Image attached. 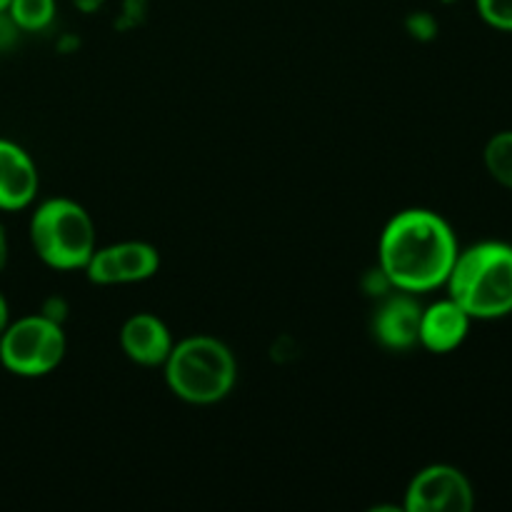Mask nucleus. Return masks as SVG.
Returning <instances> with one entry per match:
<instances>
[{
    "label": "nucleus",
    "mask_w": 512,
    "mask_h": 512,
    "mask_svg": "<svg viewBox=\"0 0 512 512\" xmlns=\"http://www.w3.org/2000/svg\"><path fill=\"white\" fill-rule=\"evenodd\" d=\"M438 3H443V5H453V3H458V0H438Z\"/></svg>",
    "instance_id": "4be33fe9"
},
{
    "label": "nucleus",
    "mask_w": 512,
    "mask_h": 512,
    "mask_svg": "<svg viewBox=\"0 0 512 512\" xmlns=\"http://www.w3.org/2000/svg\"><path fill=\"white\" fill-rule=\"evenodd\" d=\"M475 490L468 475L455 465L435 463L415 473L405 488V512H470Z\"/></svg>",
    "instance_id": "423d86ee"
},
{
    "label": "nucleus",
    "mask_w": 512,
    "mask_h": 512,
    "mask_svg": "<svg viewBox=\"0 0 512 512\" xmlns=\"http://www.w3.org/2000/svg\"><path fill=\"white\" fill-rule=\"evenodd\" d=\"M483 160L490 178H493L495 183L503 185V188L512 190V130L495 133L493 138L485 143Z\"/></svg>",
    "instance_id": "ddd939ff"
},
{
    "label": "nucleus",
    "mask_w": 512,
    "mask_h": 512,
    "mask_svg": "<svg viewBox=\"0 0 512 512\" xmlns=\"http://www.w3.org/2000/svg\"><path fill=\"white\" fill-rule=\"evenodd\" d=\"M8 260H10V238H8V228L0 223V273L8 268Z\"/></svg>",
    "instance_id": "a211bd4d"
},
{
    "label": "nucleus",
    "mask_w": 512,
    "mask_h": 512,
    "mask_svg": "<svg viewBox=\"0 0 512 512\" xmlns=\"http://www.w3.org/2000/svg\"><path fill=\"white\" fill-rule=\"evenodd\" d=\"M448 295L473 320H498L512 313V245L483 240L460 250Z\"/></svg>",
    "instance_id": "f03ea898"
},
{
    "label": "nucleus",
    "mask_w": 512,
    "mask_h": 512,
    "mask_svg": "<svg viewBox=\"0 0 512 512\" xmlns=\"http://www.w3.org/2000/svg\"><path fill=\"white\" fill-rule=\"evenodd\" d=\"M40 313H43L45 318L63 325L65 318H68V300L60 298V295H50V298L43 303V308H40Z\"/></svg>",
    "instance_id": "dca6fc26"
},
{
    "label": "nucleus",
    "mask_w": 512,
    "mask_h": 512,
    "mask_svg": "<svg viewBox=\"0 0 512 512\" xmlns=\"http://www.w3.org/2000/svg\"><path fill=\"white\" fill-rule=\"evenodd\" d=\"M173 333L153 313H135L120 328V348L140 368H163L173 350Z\"/></svg>",
    "instance_id": "1a4fd4ad"
},
{
    "label": "nucleus",
    "mask_w": 512,
    "mask_h": 512,
    "mask_svg": "<svg viewBox=\"0 0 512 512\" xmlns=\"http://www.w3.org/2000/svg\"><path fill=\"white\" fill-rule=\"evenodd\" d=\"M8 3H10V0H0V13H3V10L8 8Z\"/></svg>",
    "instance_id": "412c9836"
},
{
    "label": "nucleus",
    "mask_w": 512,
    "mask_h": 512,
    "mask_svg": "<svg viewBox=\"0 0 512 512\" xmlns=\"http://www.w3.org/2000/svg\"><path fill=\"white\" fill-rule=\"evenodd\" d=\"M110 250H113L115 265H118L120 285L143 283L160 270L158 248L145 240H123V243L110 245Z\"/></svg>",
    "instance_id": "9b49d317"
},
{
    "label": "nucleus",
    "mask_w": 512,
    "mask_h": 512,
    "mask_svg": "<svg viewBox=\"0 0 512 512\" xmlns=\"http://www.w3.org/2000/svg\"><path fill=\"white\" fill-rule=\"evenodd\" d=\"M5 13L18 25L20 33H43L53 25L58 0H10Z\"/></svg>",
    "instance_id": "f8f14e48"
},
{
    "label": "nucleus",
    "mask_w": 512,
    "mask_h": 512,
    "mask_svg": "<svg viewBox=\"0 0 512 512\" xmlns=\"http://www.w3.org/2000/svg\"><path fill=\"white\" fill-rule=\"evenodd\" d=\"M40 173L23 145L0 138V210L20 213L38 198Z\"/></svg>",
    "instance_id": "6e6552de"
},
{
    "label": "nucleus",
    "mask_w": 512,
    "mask_h": 512,
    "mask_svg": "<svg viewBox=\"0 0 512 512\" xmlns=\"http://www.w3.org/2000/svg\"><path fill=\"white\" fill-rule=\"evenodd\" d=\"M405 30L418 43H430V40L438 38V20L428 10H415V13H410L405 18Z\"/></svg>",
    "instance_id": "2eb2a0df"
},
{
    "label": "nucleus",
    "mask_w": 512,
    "mask_h": 512,
    "mask_svg": "<svg viewBox=\"0 0 512 512\" xmlns=\"http://www.w3.org/2000/svg\"><path fill=\"white\" fill-rule=\"evenodd\" d=\"M10 305H8V298H5V293L0 290V335L5 333V328L10 325Z\"/></svg>",
    "instance_id": "aec40b11"
},
{
    "label": "nucleus",
    "mask_w": 512,
    "mask_h": 512,
    "mask_svg": "<svg viewBox=\"0 0 512 512\" xmlns=\"http://www.w3.org/2000/svg\"><path fill=\"white\" fill-rule=\"evenodd\" d=\"M165 385L188 405H215L233 393L238 383V360L223 340L213 335H190L173 343L163 363Z\"/></svg>",
    "instance_id": "7ed1b4c3"
},
{
    "label": "nucleus",
    "mask_w": 512,
    "mask_h": 512,
    "mask_svg": "<svg viewBox=\"0 0 512 512\" xmlns=\"http://www.w3.org/2000/svg\"><path fill=\"white\" fill-rule=\"evenodd\" d=\"M105 3H108V0H73V5H75V8H78L80 13H85V15H90V13H98V10L103 8Z\"/></svg>",
    "instance_id": "6ab92c4d"
},
{
    "label": "nucleus",
    "mask_w": 512,
    "mask_h": 512,
    "mask_svg": "<svg viewBox=\"0 0 512 512\" xmlns=\"http://www.w3.org/2000/svg\"><path fill=\"white\" fill-rule=\"evenodd\" d=\"M460 253L448 220L428 208H408L388 220L378 240V268L395 290L430 293L443 288Z\"/></svg>",
    "instance_id": "f257e3e1"
},
{
    "label": "nucleus",
    "mask_w": 512,
    "mask_h": 512,
    "mask_svg": "<svg viewBox=\"0 0 512 512\" xmlns=\"http://www.w3.org/2000/svg\"><path fill=\"white\" fill-rule=\"evenodd\" d=\"M475 8L490 28L512 33V0H475Z\"/></svg>",
    "instance_id": "4468645a"
},
{
    "label": "nucleus",
    "mask_w": 512,
    "mask_h": 512,
    "mask_svg": "<svg viewBox=\"0 0 512 512\" xmlns=\"http://www.w3.org/2000/svg\"><path fill=\"white\" fill-rule=\"evenodd\" d=\"M18 25L13 23V20H10V15L5 13H0V53H3V50H8L10 45L15 43V40H18Z\"/></svg>",
    "instance_id": "f3484780"
},
{
    "label": "nucleus",
    "mask_w": 512,
    "mask_h": 512,
    "mask_svg": "<svg viewBox=\"0 0 512 512\" xmlns=\"http://www.w3.org/2000/svg\"><path fill=\"white\" fill-rule=\"evenodd\" d=\"M470 323H473V318L448 295L445 300L423 308L418 345H423L428 353L435 355L453 353L468 338Z\"/></svg>",
    "instance_id": "9d476101"
},
{
    "label": "nucleus",
    "mask_w": 512,
    "mask_h": 512,
    "mask_svg": "<svg viewBox=\"0 0 512 512\" xmlns=\"http://www.w3.org/2000/svg\"><path fill=\"white\" fill-rule=\"evenodd\" d=\"M420 315L423 305L415 300L413 293L405 290H390L380 298V305L373 315V335L385 350L403 353L418 345Z\"/></svg>",
    "instance_id": "0eeeda50"
},
{
    "label": "nucleus",
    "mask_w": 512,
    "mask_h": 512,
    "mask_svg": "<svg viewBox=\"0 0 512 512\" xmlns=\"http://www.w3.org/2000/svg\"><path fill=\"white\" fill-rule=\"evenodd\" d=\"M30 245L48 268L70 273L83 270L98 248L95 223L73 198H48L30 215Z\"/></svg>",
    "instance_id": "20e7f679"
},
{
    "label": "nucleus",
    "mask_w": 512,
    "mask_h": 512,
    "mask_svg": "<svg viewBox=\"0 0 512 512\" xmlns=\"http://www.w3.org/2000/svg\"><path fill=\"white\" fill-rule=\"evenodd\" d=\"M68 350L63 325L43 313L10 320L0 335V365L15 378H45L60 368Z\"/></svg>",
    "instance_id": "39448f33"
}]
</instances>
